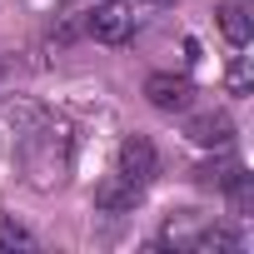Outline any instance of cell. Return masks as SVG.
<instances>
[{"label": "cell", "instance_id": "1", "mask_svg": "<svg viewBox=\"0 0 254 254\" xmlns=\"http://www.w3.org/2000/svg\"><path fill=\"white\" fill-rule=\"evenodd\" d=\"M85 25H90L95 40L120 45V40H130V30H135V10L125 5V0H105V5H95V10L85 15Z\"/></svg>", "mask_w": 254, "mask_h": 254}, {"label": "cell", "instance_id": "2", "mask_svg": "<svg viewBox=\"0 0 254 254\" xmlns=\"http://www.w3.org/2000/svg\"><path fill=\"white\" fill-rule=\"evenodd\" d=\"M155 170H160V155H155V145H150L145 135H130V140L120 145V175L130 180V185L145 190V185L155 180Z\"/></svg>", "mask_w": 254, "mask_h": 254}, {"label": "cell", "instance_id": "3", "mask_svg": "<svg viewBox=\"0 0 254 254\" xmlns=\"http://www.w3.org/2000/svg\"><path fill=\"white\" fill-rule=\"evenodd\" d=\"M145 95H150V105L155 110H190V100H194V85L185 80V75H150L145 80Z\"/></svg>", "mask_w": 254, "mask_h": 254}, {"label": "cell", "instance_id": "4", "mask_svg": "<svg viewBox=\"0 0 254 254\" xmlns=\"http://www.w3.org/2000/svg\"><path fill=\"white\" fill-rule=\"evenodd\" d=\"M194 145H204V150H214V145H229V135H234V125H229V115L224 110H204V115H194L190 120V130H185Z\"/></svg>", "mask_w": 254, "mask_h": 254}, {"label": "cell", "instance_id": "5", "mask_svg": "<svg viewBox=\"0 0 254 254\" xmlns=\"http://www.w3.org/2000/svg\"><path fill=\"white\" fill-rule=\"evenodd\" d=\"M95 204H100L105 214H125V209L140 204V185H130L125 175H115V180H105V185L95 190Z\"/></svg>", "mask_w": 254, "mask_h": 254}, {"label": "cell", "instance_id": "6", "mask_svg": "<svg viewBox=\"0 0 254 254\" xmlns=\"http://www.w3.org/2000/svg\"><path fill=\"white\" fill-rule=\"evenodd\" d=\"M219 30H224V40H229L234 50L249 45L254 20H249V5H244V0H224V5H219Z\"/></svg>", "mask_w": 254, "mask_h": 254}, {"label": "cell", "instance_id": "7", "mask_svg": "<svg viewBox=\"0 0 254 254\" xmlns=\"http://www.w3.org/2000/svg\"><path fill=\"white\" fill-rule=\"evenodd\" d=\"M234 175H239V165H234V160H209V165H199V170H194V185H204V190H224Z\"/></svg>", "mask_w": 254, "mask_h": 254}, {"label": "cell", "instance_id": "8", "mask_svg": "<svg viewBox=\"0 0 254 254\" xmlns=\"http://www.w3.org/2000/svg\"><path fill=\"white\" fill-rule=\"evenodd\" d=\"M0 249H35V239H30L25 224H15L10 214H0Z\"/></svg>", "mask_w": 254, "mask_h": 254}, {"label": "cell", "instance_id": "9", "mask_svg": "<svg viewBox=\"0 0 254 254\" xmlns=\"http://www.w3.org/2000/svg\"><path fill=\"white\" fill-rule=\"evenodd\" d=\"M229 90L239 95V90H249V60H239L234 65V75H229Z\"/></svg>", "mask_w": 254, "mask_h": 254}, {"label": "cell", "instance_id": "10", "mask_svg": "<svg viewBox=\"0 0 254 254\" xmlns=\"http://www.w3.org/2000/svg\"><path fill=\"white\" fill-rule=\"evenodd\" d=\"M155 5H165V0H155Z\"/></svg>", "mask_w": 254, "mask_h": 254}]
</instances>
